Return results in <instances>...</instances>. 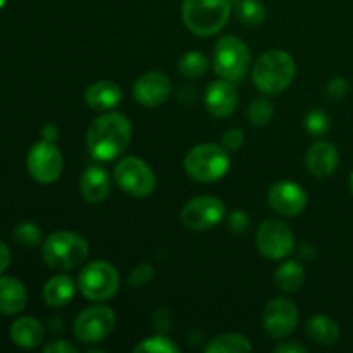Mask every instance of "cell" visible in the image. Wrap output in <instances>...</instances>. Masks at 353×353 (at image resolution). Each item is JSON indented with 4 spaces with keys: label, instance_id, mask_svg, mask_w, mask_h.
<instances>
[{
    "label": "cell",
    "instance_id": "16",
    "mask_svg": "<svg viewBox=\"0 0 353 353\" xmlns=\"http://www.w3.org/2000/svg\"><path fill=\"white\" fill-rule=\"evenodd\" d=\"M238 105V95L234 86L228 79H217L210 83L205 92V109L212 114L214 117L231 116Z\"/></svg>",
    "mask_w": 353,
    "mask_h": 353
},
{
    "label": "cell",
    "instance_id": "10",
    "mask_svg": "<svg viewBox=\"0 0 353 353\" xmlns=\"http://www.w3.org/2000/svg\"><path fill=\"white\" fill-rule=\"evenodd\" d=\"M28 171L41 185L57 181L64 169V159L54 141H38L30 148L26 157Z\"/></svg>",
    "mask_w": 353,
    "mask_h": 353
},
{
    "label": "cell",
    "instance_id": "2",
    "mask_svg": "<svg viewBox=\"0 0 353 353\" xmlns=\"http://www.w3.org/2000/svg\"><path fill=\"white\" fill-rule=\"evenodd\" d=\"M296 65L285 50H269L257 59L254 65V83L265 95H279L292 85Z\"/></svg>",
    "mask_w": 353,
    "mask_h": 353
},
{
    "label": "cell",
    "instance_id": "30",
    "mask_svg": "<svg viewBox=\"0 0 353 353\" xmlns=\"http://www.w3.org/2000/svg\"><path fill=\"white\" fill-rule=\"evenodd\" d=\"M43 240V234L41 230L33 223H21L17 224L16 230H14V241H16L19 247L24 248H33L38 247Z\"/></svg>",
    "mask_w": 353,
    "mask_h": 353
},
{
    "label": "cell",
    "instance_id": "42",
    "mask_svg": "<svg viewBox=\"0 0 353 353\" xmlns=\"http://www.w3.org/2000/svg\"><path fill=\"white\" fill-rule=\"evenodd\" d=\"M6 2H7V0H0V9H2L3 3H6Z\"/></svg>",
    "mask_w": 353,
    "mask_h": 353
},
{
    "label": "cell",
    "instance_id": "6",
    "mask_svg": "<svg viewBox=\"0 0 353 353\" xmlns=\"http://www.w3.org/2000/svg\"><path fill=\"white\" fill-rule=\"evenodd\" d=\"M214 71L228 81H240L248 71L250 52L241 38L228 34L216 43L214 50Z\"/></svg>",
    "mask_w": 353,
    "mask_h": 353
},
{
    "label": "cell",
    "instance_id": "12",
    "mask_svg": "<svg viewBox=\"0 0 353 353\" xmlns=\"http://www.w3.org/2000/svg\"><path fill=\"white\" fill-rule=\"evenodd\" d=\"M114 324H116V316L112 310L109 307L95 305L78 314L72 331L81 343H99L109 336L110 331L114 330Z\"/></svg>",
    "mask_w": 353,
    "mask_h": 353
},
{
    "label": "cell",
    "instance_id": "38",
    "mask_svg": "<svg viewBox=\"0 0 353 353\" xmlns=\"http://www.w3.org/2000/svg\"><path fill=\"white\" fill-rule=\"evenodd\" d=\"M276 353H305L307 348L300 343H281L274 347Z\"/></svg>",
    "mask_w": 353,
    "mask_h": 353
},
{
    "label": "cell",
    "instance_id": "14",
    "mask_svg": "<svg viewBox=\"0 0 353 353\" xmlns=\"http://www.w3.org/2000/svg\"><path fill=\"white\" fill-rule=\"evenodd\" d=\"M269 205L279 216L295 217L307 207V193L293 181H279L271 186L268 193Z\"/></svg>",
    "mask_w": 353,
    "mask_h": 353
},
{
    "label": "cell",
    "instance_id": "3",
    "mask_svg": "<svg viewBox=\"0 0 353 353\" xmlns=\"http://www.w3.org/2000/svg\"><path fill=\"white\" fill-rule=\"evenodd\" d=\"M233 0H183L185 26L196 37H212L226 26Z\"/></svg>",
    "mask_w": 353,
    "mask_h": 353
},
{
    "label": "cell",
    "instance_id": "21",
    "mask_svg": "<svg viewBox=\"0 0 353 353\" xmlns=\"http://www.w3.org/2000/svg\"><path fill=\"white\" fill-rule=\"evenodd\" d=\"M45 330L34 317H19L10 326V340L21 348H34L43 341Z\"/></svg>",
    "mask_w": 353,
    "mask_h": 353
},
{
    "label": "cell",
    "instance_id": "31",
    "mask_svg": "<svg viewBox=\"0 0 353 353\" xmlns=\"http://www.w3.org/2000/svg\"><path fill=\"white\" fill-rule=\"evenodd\" d=\"M303 126H305V131L310 137H324L330 131L331 119L324 110L316 109L307 114L305 121H303Z\"/></svg>",
    "mask_w": 353,
    "mask_h": 353
},
{
    "label": "cell",
    "instance_id": "4",
    "mask_svg": "<svg viewBox=\"0 0 353 353\" xmlns=\"http://www.w3.org/2000/svg\"><path fill=\"white\" fill-rule=\"evenodd\" d=\"M88 250V243L81 234L72 231H57L43 241L41 255L48 268L55 271H69L85 262Z\"/></svg>",
    "mask_w": 353,
    "mask_h": 353
},
{
    "label": "cell",
    "instance_id": "17",
    "mask_svg": "<svg viewBox=\"0 0 353 353\" xmlns=\"http://www.w3.org/2000/svg\"><path fill=\"white\" fill-rule=\"evenodd\" d=\"M340 162V154L336 147L330 141H316L309 148L305 157L307 169L316 178H327L333 174Z\"/></svg>",
    "mask_w": 353,
    "mask_h": 353
},
{
    "label": "cell",
    "instance_id": "32",
    "mask_svg": "<svg viewBox=\"0 0 353 353\" xmlns=\"http://www.w3.org/2000/svg\"><path fill=\"white\" fill-rule=\"evenodd\" d=\"M155 271L152 264H140L137 269H133V272L128 278V285L131 288H140V286L148 285V283L154 279Z\"/></svg>",
    "mask_w": 353,
    "mask_h": 353
},
{
    "label": "cell",
    "instance_id": "19",
    "mask_svg": "<svg viewBox=\"0 0 353 353\" xmlns=\"http://www.w3.org/2000/svg\"><path fill=\"white\" fill-rule=\"evenodd\" d=\"M123 100V90L117 83L107 81H97L90 85L85 92V102L90 109L95 110H109L119 105Z\"/></svg>",
    "mask_w": 353,
    "mask_h": 353
},
{
    "label": "cell",
    "instance_id": "37",
    "mask_svg": "<svg viewBox=\"0 0 353 353\" xmlns=\"http://www.w3.org/2000/svg\"><path fill=\"white\" fill-rule=\"evenodd\" d=\"M45 353H76L78 348L65 340H55L43 348Z\"/></svg>",
    "mask_w": 353,
    "mask_h": 353
},
{
    "label": "cell",
    "instance_id": "41",
    "mask_svg": "<svg viewBox=\"0 0 353 353\" xmlns=\"http://www.w3.org/2000/svg\"><path fill=\"white\" fill-rule=\"evenodd\" d=\"M350 190H352V193H353V171H352V176H350Z\"/></svg>",
    "mask_w": 353,
    "mask_h": 353
},
{
    "label": "cell",
    "instance_id": "36",
    "mask_svg": "<svg viewBox=\"0 0 353 353\" xmlns=\"http://www.w3.org/2000/svg\"><path fill=\"white\" fill-rule=\"evenodd\" d=\"M152 326H154V330L159 331V333H165V331L171 330L172 326L171 312L165 309H159L157 312H154V316H152Z\"/></svg>",
    "mask_w": 353,
    "mask_h": 353
},
{
    "label": "cell",
    "instance_id": "24",
    "mask_svg": "<svg viewBox=\"0 0 353 353\" xmlns=\"http://www.w3.org/2000/svg\"><path fill=\"white\" fill-rule=\"evenodd\" d=\"M252 350L250 340L238 333L219 334L205 345L207 353H250Z\"/></svg>",
    "mask_w": 353,
    "mask_h": 353
},
{
    "label": "cell",
    "instance_id": "18",
    "mask_svg": "<svg viewBox=\"0 0 353 353\" xmlns=\"http://www.w3.org/2000/svg\"><path fill=\"white\" fill-rule=\"evenodd\" d=\"M79 192L88 203L103 202L110 193V179L105 169L100 165L86 169L79 179Z\"/></svg>",
    "mask_w": 353,
    "mask_h": 353
},
{
    "label": "cell",
    "instance_id": "26",
    "mask_svg": "<svg viewBox=\"0 0 353 353\" xmlns=\"http://www.w3.org/2000/svg\"><path fill=\"white\" fill-rule=\"evenodd\" d=\"M233 9L243 26L257 28L265 19V9L261 0H233Z\"/></svg>",
    "mask_w": 353,
    "mask_h": 353
},
{
    "label": "cell",
    "instance_id": "23",
    "mask_svg": "<svg viewBox=\"0 0 353 353\" xmlns=\"http://www.w3.org/2000/svg\"><path fill=\"white\" fill-rule=\"evenodd\" d=\"M307 334L316 343L330 347L340 340V326L327 316H314L307 323Z\"/></svg>",
    "mask_w": 353,
    "mask_h": 353
},
{
    "label": "cell",
    "instance_id": "15",
    "mask_svg": "<svg viewBox=\"0 0 353 353\" xmlns=\"http://www.w3.org/2000/svg\"><path fill=\"white\" fill-rule=\"evenodd\" d=\"M172 83L165 74L150 71L141 74L133 86V97L143 107H159L171 97Z\"/></svg>",
    "mask_w": 353,
    "mask_h": 353
},
{
    "label": "cell",
    "instance_id": "25",
    "mask_svg": "<svg viewBox=\"0 0 353 353\" xmlns=\"http://www.w3.org/2000/svg\"><path fill=\"white\" fill-rule=\"evenodd\" d=\"M305 281V271L302 265L295 261H288L278 268L274 272V285L283 292H299Z\"/></svg>",
    "mask_w": 353,
    "mask_h": 353
},
{
    "label": "cell",
    "instance_id": "27",
    "mask_svg": "<svg viewBox=\"0 0 353 353\" xmlns=\"http://www.w3.org/2000/svg\"><path fill=\"white\" fill-rule=\"evenodd\" d=\"M179 72L185 78H200L209 69V59L200 52H186L178 62Z\"/></svg>",
    "mask_w": 353,
    "mask_h": 353
},
{
    "label": "cell",
    "instance_id": "1",
    "mask_svg": "<svg viewBox=\"0 0 353 353\" xmlns=\"http://www.w3.org/2000/svg\"><path fill=\"white\" fill-rule=\"evenodd\" d=\"M131 140V123L124 114L107 112L97 117L86 131V147L95 161H114Z\"/></svg>",
    "mask_w": 353,
    "mask_h": 353
},
{
    "label": "cell",
    "instance_id": "7",
    "mask_svg": "<svg viewBox=\"0 0 353 353\" xmlns=\"http://www.w3.org/2000/svg\"><path fill=\"white\" fill-rule=\"evenodd\" d=\"M83 296L92 302H105L119 292V272L105 261H95L86 265L78 278Z\"/></svg>",
    "mask_w": 353,
    "mask_h": 353
},
{
    "label": "cell",
    "instance_id": "22",
    "mask_svg": "<svg viewBox=\"0 0 353 353\" xmlns=\"http://www.w3.org/2000/svg\"><path fill=\"white\" fill-rule=\"evenodd\" d=\"M76 285L69 276L59 274L48 279L43 286V300L50 307H64L74 299Z\"/></svg>",
    "mask_w": 353,
    "mask_h": 353
},
{
    "label": "cell",
    "instance_id": "13",
    "mask_svg": "<svg viewBox=\"0 0 353 353\" xmlns=\"http://www.w3.org/2000/svg\"><path fill=\"white\" fill-rule=\"evenodd\" d=\"M262 326L271 338L281 340L299 326V309L292 300L278 296L268 302L262 312Z\"/></svg>",
    "mask_w": 353,
    "mask_h": 353
},
{
    "label": "cell",
    "instance_id": "40",
    "mask_svg": "<svg viewBox=\"0 0 353 353\" xmlns=\"http://www.w3.org/2000/svg\"><path fill=\"white\" fill-rule=\"evenodd\" d=\"M59 138V130L57 126H54V124H45L43 128H41V140L45 141H54Z\"/></svg>",
    "mask_w": 353,
    "mask_h": 353
},
{
    "label": "cell",
    "instance_id": "8",
    "mask_svg": "<svg viewBox=\"0 0 353 353\" xmlns=\"http://www.w3.org/2000/svg\"><path fill=\"white\" fill-rule=\"evenodd\" d=\"M114 179L131 196H148L155 188V174L140 157H124L114 168Z\"/></svg>",
    "mask_w": 353,
    "mask_h": 353
},
{
    "label": "cell",
    "instance_id": "11",
    "mask_svg": "<svg viewBox=\"0 0 353 353\" xmlns=\"http://www.w3.org/2000/svg\"><path fill=\"white\" fill-rule=\"evenodd\" d=\"M226 216L223 200L212 195H202L190 200L181 210L183 226L192 231H205L219 224Z\"/></svg>",
    "mask_w": 353,
    "mask_h": 353
},
{
    "label": "cell",
    "instance_id": "33",
    "mask_svg": "<svg viewBox=\"0 0 353 353\" xmlns=\"http://www.w3.org/2000/svg\"><path fill=\"white\" fill-rule=\"evenodd\" d=\"M228 226H230L231 233L234 234H243L245 231L250 226V219H248V214L243 210H234L228 217Z\"/></svg>",
    "mask_w": 353,
    "mask_h": 353
},
{
    "label": "cell",
    "instance_id": "28",
    "mask_svg": "<svg viewBox=\"0 0 353 353\" xmlns=\"http://www.w3.org/2000/svg\"><path fill=\"white\" fill-rule=\"evenodd\" d=\"M272 116H274V105H272L271 100L265 99V97H259V99H255L254 102L248 105L247 117L248 121H250V124H254V126H265V124L271 123Z\"/></svg>",
    "mask_w": 353,
    "mask_h": 353
},
{
    "label": "cell",
    "instance_id": "34",
    "mask_svg": "<svg viewBox=\"0 0 353 353\" xmlns=\"http://www.w3.org/2000/svg\"><path fill=\"white\" fill-rule=\"evenodd\" d=\"M348 90H350V85L345 78L341 76H334L326 86V93L330 99H343V97L348 95Z\"/></svg>",
    "mask_w": 353,
    "mask_h": 353
},
{
    "label": "cell",
    "instance_id": "9",
    "mask_svg": "<svg viewBox=\"0 0 353 353\" xmlns=\"http://www.w3.org/2000/svg\"><path fill=\"white\" fill-rule=\"evenodd\" d=\"M255 245L265 259L281 261L293 252L295 238L288 224L278 219H268L259 226L255 233Z\"/></svg>",
    "mask_w": 353,
    "mask_h": 353
},
{
    "label": "cell",
    "instance_id": "5",
    "mask_svg": "<svg viewBox=\"0 0 353 353\" xmlns=\"http://www.w3.org/2000/svg\"><path fill=\"white\" fill-rule=\"evenodd\" d=\"M230 169V155L224 147L216 143H202L186 154L185 171L192 179L212 183L223 178Z\"/></svg>",
    "mask_w": 353,
    "mask_h": 353
},
{
    "label": "cell",
    "instance_id": "20",
    "mask_svg": "<svg viewBox=\"0 0 353 353\" xmlns=\"http://www.w3.org/2000/svg\"><path fill=\"white\" fill-rule=\"evenodd\" d=\"M28 293L23 283L16 278H0V314L16 316L26 307Z\"/></svg>",
    "mask_w": 353,
    "mask_h": 353
},
{
    "label": "cell",
    "instance_id": "39",
    "mask_svg": "<svg viewBox=\"0 0 353 353\" xmlns=\"http://www.w3.org/2000/svg\"><path fill=\"white\" fill-rule=\"evenodd\" d=\"M10 264V250L3 241H0V274L9 268Z\"/></svg>",
    "mask_w": 353,
    "mask_h": 353
},
{
    "label": "cell",
    "instance_id": "35",
    "mask_svg": "<svg viewBox=\"0 0 353 353\" xmlns=\"http://www.w3.org/2000/svg\"><path fill=\"white\" fill-rule=\"evenodd\" d=\"M245 141V134L240 128H231L223 134V147L226 150H240Z\"/></svg>",
    "mask_w": 353,
    "mask_h": 353
},
{
    "label": "cell",
    "instance_id": "29",
    "mask_svg": "<svg viewBox=\"0 0 353 353\" xmlns=\"http://www.w3.org/2000/svg\"><path fill=\"white\" fill-rule=\"evenodd\" d=\"M134 352H143V353H178L181 348L178 343L171 340V338L164 336V334H157V336L145 338L141 343H138L133 348Z\"/></svg>",
    "mask_w": 353,
    "mask_h": 353
}]
</instances>
